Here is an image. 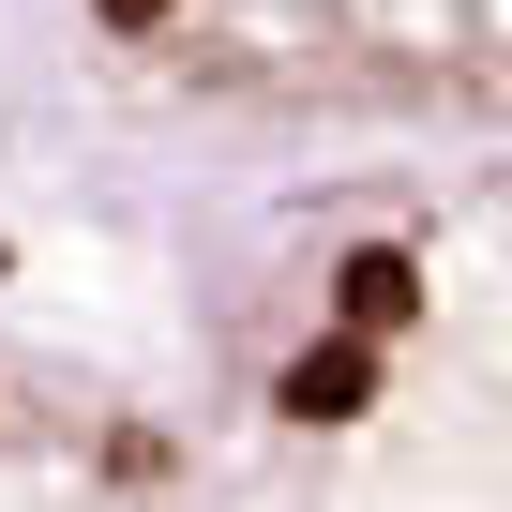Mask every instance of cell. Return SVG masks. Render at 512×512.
I'll return each instance as SVG.
<instances>
[{"mask_svg": "<svg viewBox=\"0 0 512 512\" xmlns=\"http://www.w3.org/2000/svg\"><path fill=\"white\" fill-rule=\"evenodd\" d=\"M211 512H512V136L61 211Z\"/></svg>", "mask_w": 512, "mask_h": 512, "instance_id": "6da1fadb", "label": "cell"}, {"mask_svg": "<svg viewBox=\"0 0 512 512\" xmlns=\"http://www.w3.org/2000/svg\"><path fill=\"white\" fill-rule=\"evenodd\" d=\"M46 256V136H31V91H16V46H0V272Z\"/></svg>", "mask_w": 512, "mask_h": 512, "instance_id": "277c9868", "label": "cell"}, {"mask_svg": "<svg viewBox=\"0 0 512 512\" xmlns=\"http://www.w3.org/2000/svg\"><path fill=\"white\" fill-rule=\"evenodd\" d=\"M0 512H211L151 362L61 256L0 272Z\"/></svg>", "mask_w": 512, "mask_h": 512, "instance_id": "3957f363", "label": "cell"}, {"mask_svg": "<svg viewBox=\"0 0 512 512\" xmlns=\"http://www.w3.org/2000/svg\"><path fill=\"white\" fill-rule=\"evenodd\" d=\"M46 226L302 151L512 136V0H0Z\"/></svg>", "mask_w": 512, "mask_h": 512, "instance_id": "7a4b0ae2", "label": "cell"}]
</instances>
